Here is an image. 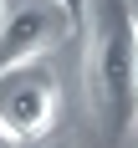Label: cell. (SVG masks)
Masks as SVG:
<instances>
[{
  "instance_id": "cell-6",
  "label": "cell",
  "mask_w": 138,
  "mask_h": 148,
  "mask_svg": "<svg viewBox=\"0 0 138 148\" xmlns=\"http://www.w3.org/2000/svg\"><path fill=\"white\" fill-rule=\"evenodd\" d=\"M51 148H72V143H51Z\"/></svg>"
},
{
  "instance_id": "cell-3",
  "label": "cell",
  "mask_w": 138,
  "mask_h": 148,
  "mask_svg": "<svg viewBox=\"0 0 138 148\" xmlns=\"http://www.w3.org/2000/svg\"><path fill=\"white\" fill-rule=\"evenodd\" d=\"M72 15L56 0H5L0 5V66L5 61H31L72 36Z\"/></svg>"
},
{
  "instance_id": "cell-5",
  "label": "cell",
  "mask_w": 138,
  "mask_h": 148,
  "mask_svg": "<svg viewBox=\"0 0 138 148\" xmlns=\"http://www.w3.org/2000/svg\"><path fill=\"white\" fill-rule=\"evenodd\" d=\"M0 148H21V138H10L5 128H0Z\"/></svg>"
},
{
  "instance_id": "cell-1",
  "label": "cell",
  "mask_w": 138,
  "mask_h": 148,
  "mask_svg": "<svg viewBox=\"0 0 138 148\" xmlns=\"http://www.w3.org/2000/svg\"><path fill=\"white\" fill-rule=\"evenodd\" d=\"M92 56L87 82L92 102L102 112L107 138H123L128 123L138 118V21L128 0H92Z\"/></svg>"
},
{
  "instance_id": "cell-2",
  "label": "cell",
  "mask_w": 138,
  "mask_h": 148,
  "mask_svg": "<svg viewBox=\"0 0 138 148\" xmlns=\"http://www.w3.org/2000/svg\"><path fill=\"white\" fill-rule=\"evenodd\" d=\"M56 107H61V87H56V72L41 56L0 66V128L10 138H21V143L46 138L56 123Z\"/></svg>"
},
{
  "instance_id": "cell-4",
  "label": "cell",
  "mask_w": 138,
  "mask_h": 148,
  "mask_svg": "<svg viewBox=\"0 0 138 148\" xmlns=\"http://www.w3.org/2000/svg\"><path fill=\"white\" fill-rule=\"evenodd\" d=\"M56 5H61L67 15H72V26H77V31L87 26V15H92V0H56Z\"/></svg>"
},
{
  "instance_id": "cell-7",
  "label": "cell",
  "mask_w": 138,
  "mask_h": 148,
  "mask_svg": "<svg viewBox=\"0 0 138 148\" xmlns=\"http://www.w3.org/2000/svg\"><path fill=\"white\" fill-rule=\"evenodd\" d=\"M0 5H5V0H0Z\"/></svg>"
}]
</instances>
